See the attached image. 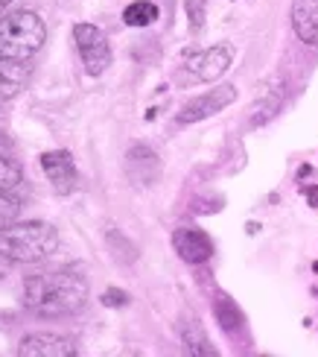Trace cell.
Here are the masks:
<instances>
[{
	"label": "cell",
	"mask_w": 318,
	"mask_h": 357,
	"mask_svg": "<svg viewBox=\"0 0 318 357\" xmlns=\"http://www.w3.org/2000/svg\"><path fill=\"white\" fill-rule=\"evenodd\" d=\"M41 170L50 178V185H53V190L58 193V197H67V193L77 188V165H73L70 153H65V150L44 153L41 155Z\"/></svg>",
	"instance_id": "obj_7"
},
{
	"label": "cell",
	"mask_w": 318,
	"mask_h": 357,
	"mask_svg": "<svg viewBox=\"0 0 318 357\" xmlns=\"http://www.w3.org/2000/svg\"><path fill=\"white\" fill-rule=\"evenodd\" d=\"M0 146H3V135H0Z\"/></svg>",
	"instance_id": "obj_22"
},
{
	"label": "cell",
	"mask_w": 318,
	"mask_h": 357,
	"mask_svg": "<svg viewBox=\"0 0 318 357\" xmlns=\"http://www.w3.org/2000/svg\"><path fill=\"white\" fill-rule=\"evenodd\" d=\"M237 100V88L234 85H219V88H210L207 94L202 97H193L190 102H184L178 112V123H199V121H207V117L219 114L222 109H228L231 102Z\"/></svg>",
	"instance_id": "obj_5"
},
{
	"label": "cell",
	"mask_w": 318,
	"mask_h": 357,
	"mask_svg": "<svg viewBox=\"0 0 318 357\" xmlns=\"http://www.w3.org/2000/svg\"><path fill=\"white\" fill-rule=\"evenodd\" d=\"M21 357H73L77 346L58 334H26L18 346Z\"/></svg>",
	"instance_id": "obj_9"
},
{
	"label": "cell",
	"mask_w": 318,
	"mask_h": 357,
	"mask_svg": "<svg viewBox=\"0 0 318 357\" xmlns=\"http://www.w3.org/2000/svg\"><path fill=\"white\" fill-rule=\"evenodd\" d=\"M181 340H184V346H187L190 354H216V349L210 346V340L205 337V331L196 322H190V325L181 328Z\"/></svg>",
	"instance_id": "obj_15"
},
{
	"label": "cell",
	"mask_w": 318,
	"mask_h": 357,
	"mask_svg": "<svg viewBox=\"0 0 318 357\" xmlns=\"http://www.w3.org/2000/svg\"><path fill=\"white\" fill-rule=\"evenodd\" d=\"M44 41H47V26L38 12L18 9L0 15V59L26 62L44 47Z\"/></svg>",
	"instance_id": "obj_3"
},
{
	"label": "cell",
	"mask_w": 318,
	"mask_h": 357,
	"mask_svg": "<svg viewBox=\"0 0 318 357\" xmlns=\"http://www.w3.org/2000/svg\"><path fill=\"white\" fill-rule=\"evenodd\" d=\"M26 77L24 62H9V59H0V102L12 100L15 94L21 91Z\"/></svg>",
	"instance_id": "obj_11"
},
{
	"label": "cell",
	"mask_w": 318,
	"mask_h": 357,
	"mask_svg": "<svg viewBox=\"0 0 318 357\" xmlns=\"http://www.w3.org/2000/svg\"><path fill=\"white\" fill-rule=\"evenodd\" d=\"M12 3H15V0H0V15H3V12H6Z\"/></svg>",
	"instance_id": "obj_21"
},
{
	"label": "cell",
	"mask_w": 318,
	"mask_h": 357,
	"mask_svg": "<svg viewBox=\"0 0 318 357\" xmlns=\"http://www.w3.org/2000/svg\"><path fill=\"white\" fill-rule=\"evenodd\" d=\"M88 299V281L77 270L38 273L24 281V305L41 317H70Z\"/></svg>",
	"instance_id": "obj_1"
},
{
	"label": "cell",
	"mask_w": 318,
	"mask_h": 357,
	"mask_svg": "<svg viewBox=\"0 0 318 357\" xmlns=\"http://www.w3.org/2000/svg\"><path fill=\"white\" fill-rule=\"evenodd\" d=\"M173 246L181 261L187 264H205L214 258V241L202 229H175L173 231Z\"/></svg>",
	"instance_id": "obj_8"
},
{
	"label": "cell",
	"mask_w": 318,
	"mask_h": 357,
	"mask_svg": "<svg viewBox=\"0 0 318 357\" xmlns=\"http://www.w3.org/2000/svg\"><path fill=\"white\" fill-rule=\"evenodd\" d=\"M58 249V231L50 222L29 220V222H12L0 231V255L18 264H38L47 261Z\"/></svg>",
	"instance_id": "obj_2"
},
{
	"label": "cell",
	"mask_w": 318,
	"mask_h": 357,
	"mask_svg": "<svg viewBox=\"0 0 318 357\" xmlns=\"http://www.w3.org/2000/svg\"><path fill=\"white\" fill-rule=\"evenodd\" d=\"M73 41H77V50L82 56V65L90 77H100V73L109 70L111 65V44L105 38V33L94 24H77L73 26Z\"/></svg>",
	"instance_id": "obj_4"
},
{
	"label": "cell",
	"mask_w": 318,
	"mask_h": 357,
	"mask_svg": "<svg viewBox=\"0 0 318 357\" xmlns=\"http://www.w3.org/2000/svg\"><path fill=\"white\" fill-rule=\"evenodd\" d=\"M283 106V88H269L266 91V97L257 102L254 106V114H251V123L254 126H260V123H266L269 117H275V112Z\"/></svg>",
	"instance_id": "obj_13"
},
{
	"label": "cell",
	"mask_w": 318,
	"mask_h": 357,
	"mask_svg": "<svg viewBox=\"0 0 318 357\" xmlns=\"http://www.w3.org/2000/svg\"><path fill=\"white\" fill-rule=\"evenodd\" d=\"M307 199H310L312 208H318V185H312V188L307 190Z\"/></svg>",
	"instance_id": "obj_20"
},
{
	"label": "cell",
	"mask_w": 318,
	"mask_h": 357,
	"mask_svg": "<svg viewBox=\"0 0 318 357\" xmlns=\"http://www.w3.org/2000/svg\"><path fill=\"white\" fill-rule=\"evenodd\" d=\"M184 6H187L190 33H202L205 18H207V0H184Z\"/></svg>",
	"instance_id": "obj_17"
},
{
	"label": "cell",
	"mask_w": 318,
	"mask_h": 357,
	"mask_svg": "<svg viewBox=\"0 0 318 357\" xmlns=\"http://www.w3.org/2000/svg\"><path fill=\"white\" fill-rule=\"evenodd\" d=\"M214 314H216V319H219V325L228 334H237V328L242 325V314L237 310V305L228 299V296H219V299L214 302Z\"/></svg>",
	"instance_id": "obj_14"
},
{
	"label": "cell",
	"mask_w": 318,
	"mask_h": 357,
	"mask_svg": "<svg viewBox=\"0 0 318 357\" xmlns=\"http://www.w3.org/2000/svg\"><path fill=\"white\" fill-rule=\"evenodd\" d=\"M18 182H21V167L12 158L0 155V190H12Z\"/></svg>",
	"instance_id": "obj_18"
},
{
	"label": "cell",
	"mask_w": 318,
	"mask_h": 357,
	"mask_svg": "<svg viewBox=\"0 0 318 357\" xmlns=\"http://www.w3.org/2000/svg\"><path fill=\"white\" fill-rule=\"evenodd\" d=\"M18 211H21V202L15 197H9L6 190H0V231L18 220Z\"/></svg>",
	"instance_id": "obj_16"
},
{
	"label": "cell",
	"mask_w": 318,
	"mask_h": 357,
	"mask_svg": "<svg viewBox=\"0 0 318 357\" xmlns=\"http://www.w3.org/2000/svg\"><path fill=\"white\" fill-rule=\"evenodd\" d=\"M123 21H126L129 26H149V24L158 21V6L149 3V0H134V3L126 6Z\"/></svg>",
	"instance_id": "obj_12"
},
{
	"label": "cell",
	"mask_w": 318,
	"mask_h": 357,
	"mask_svg": "<svg viewBox=\"0 0 318 357\" xmlns=\"http://www.w3.org/2000/svg\"><path fill=\"white\" fill-rule=\"evenodd\" d=\"M126 302H129V296L123 290H105V296H102V305L105 307H120V305H126Z\"/></svg>",
	"instance_id": "obj_19"
},
{
	"label": "cell",
	"mask_w": 318,
	"mask_h": 357,
	"mask_svg": "<svg viewBox=\"0 0 318 357\" xmlns=\"http://www.w3.org/2000/svg\"><path fill=\"white\" fill-rule=\"evenodd\" d=\"M292 26L301 41L318 47V0H292Z\"/></svg>",
	"instance_id": "obj_10"
},
{
	"label": "cell",
	"mask_w": 318,
	"mask_h": 357,
	"mask_svg": "<svg viewBox=\"0 0 318 357\" xmlns=\"http://www.w3.org/2000/svg\"><path fill=\"white\" fill-rule=\"evenodd\" d=\"M231 62H234V50H231V44H216V47H207V50H202V53L190 56L187 70L193 73L196 79H202V82H214V79H219L222 73L231 68Z\"/></svg>",
	"instance_id": "obj_6"
}]
</instances>
